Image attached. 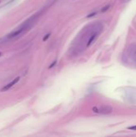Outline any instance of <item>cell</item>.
Wrapping results in <instances>:
<instances>
[{
    "label": "cell",
    "instance_id": "1",
    "mask_svg": "<svg viewBox=\"0 0 136 137\" xmlns=\"http://www.w3.org/2000/svg\"><path fill=\"white\" fill-rule=\"evenodd\" d=\"M94 112L102 114V115H107L112 112V107L109 105H102L100 107H94L92 108Z\"/></svg>",
    "mask_w": 136,
    "mask_h": 137
},
{
    "label": "cell",
    "instance_id": "2",
    "mask_svg": "<svg viewBox=\"0 0 136 137\" xmlns=\"http://www.w3.org/2000/svg\"><path fill=\"white\" fill-rule=\"evenodd\" d=\"M18 80H19V77H17V78H16V79H14L13 81L10 82V83H8L7 85L4 86V87L1 89V91H7L8 89H10V88L12 86L15 85V84L18 82Z\"/></svg>",
    "mask_w": 136,
    "mask_h": 137
},
{
    "label": "cell",
    "instance_id": "3",
    "mask_svg": "<svg viewBox=\"0 0 136 137\" xmlns=\"http://www.w3.org/2000/svg\"><path fill=\"white\" fill-rule=\"evenodd\" d=\"M97 36H98V33L97 32H95V33L92 34V35H91V37L89 38L88 41H87V47H90V46L91 45V43L95 40V39L97 38Z\"/></svg>",
    "mask_w": 136,
    "mask_h": 137
},
{
    "label": "cell",
    "instance_id": "4",
    "mask_svg": "<svg viewBox=\"0 0 136 137\" xmlns=\"http://www.w3.org/2000/svg\"><path fill=\"white\" fill-rule=\"evenodd\" d=\"M109 8H110V4H108V5H106V7H104L101 10V11H102V12H105V11H106V10L109 9Z\"/></svg>",
    "mask_w": 136,
    "mask_h": 137
},
{
    "label": "cell",
    "instance_id": "5",
    "mask_svg": "<svg viewBox=\"0 0 136 137\" xmlns=\"http://www.w3.org/2000/svg\"><path fill=\"white\" fill-rule=\"evenodd\" d=\"M50 35H51V33H48V34H47V35H46L45 36L43 37V41H46V40H47V39H48V38L50 37Z\"/></svg>",
    "mask_w": 136,
    "mask_h": 137
},
{
    "label": "cell",
    "instance_id": "6",
    "mask_svg": "<svg viewBox=\"0 0 136 137\" xmlns=\"http://www.w3.org/2000/svg\"><path fill=\"white\" fill-rule=\"evenodd\" d=\"M95 14H96V12H94V13L88 14V15L87 16V18H91V17H93L94 15H95Z\"/></svg>",
    "mask_w": 136,
    "mask_h": 137
},
{
    "label": "cell",
    "instance_id": "7",
    "mask_svg": "<svg viewBox=\"0 0 136 137\" xmlns=\"http://www.w3.org/2000/svg\"><path fill=\"white\" fill-rule=\"evenodd\" d=\"M55 64H56V61H54V62H53V64H51V65H50L49 68H51V67H53Z\"/></svg>",
    "mask_w": 136,
    "mask_h": 137
},
{
    "label": "cell",
    "instance_id": "8",
    "mask_svg": "<svg viewBox=\"0 0 136 137\" xmlns=\"http://www.w3.org/2000/svg\"><path fill=\"white\" fill-rule=\"evenodd\" d=\"M128 129H131V130H135L136 131V126H132V127H129Z\"/></svg>",
    "mask_w": 136,
    "mask_h": 137
},
{
    "label": "cell",
    "instance_id": "9",
    "mask_svg": "<svg viewBox=\"0 0 136 137\" xmlns=\"http://www.w3.org/2000/svg\"><path fill=\"white\" fill-rule=\"evenodd\" d=\"M127 0H122L123 3H124V2H127Z\"/></svg>",
    "mask_w": 136,
    "mask_h": 137
},
{
    "label": "cell",
    "instance_id": "10",
    "mask_svg": "<svg viewBox=\"0 0 136 137\" xmlns=\"http://www.w3.org/2000/svg\"><path fill=\"white\" fill-rule=\"evenodd\" d=\"M2 55V53H1V52H0V56H1Z\"/></svg>",
    "mask_w": 136,
    "mask_h": 137
}]
</instances>
